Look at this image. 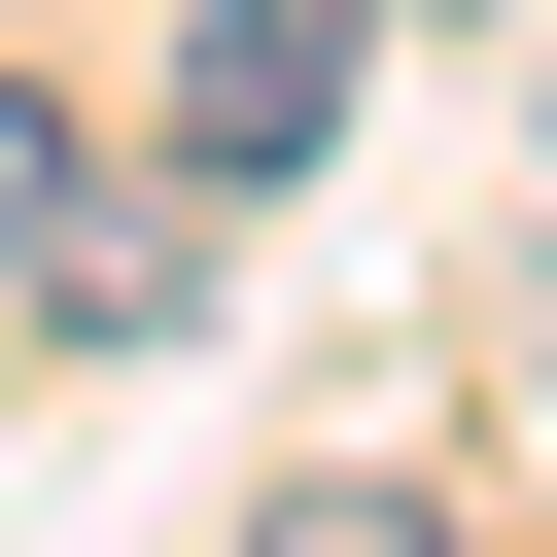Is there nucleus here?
<instances>
[{"mask_svg": "<svg viewBox=\"0 0 557 557\" xmlns=\"http://www.w3.org/2000/svg\"><path fill=\"white\" fill-rule=\"evenodd\" d=\"M348 70H383V0H209V35H174V174H313Z\"/></svg>", "mask_w": 557, "mask_h": 557, "instance_id": "nucleus-1", "label": "nucleus"}, {"mask_svg": "<svg viewBox=\"0 0 557 557\" xmlns=\"http://www.w3.org/2000/svg\"><path fill=\"white\" fill-rule=\"evenodd\" d=\"M244 557H453V522H418V487H278Z\"/></svg>", "mask_w": 557, "mask_h": 557, "instance_id": "nucleus-2", "label": "nucleus"}, {"mask_svg": "<svg viewBox=\"0 0 557 557\" xmlns=\"http://www.w3.org/2000/svg\"><path fill=\"white\" fill-rule=\"evenodd\" d=\"M35 244H70V104L0 70V278H35Z\"/></svg>", "mask_w": 557, "mask_h": 557, "instance_id": "nucleus-3", "label": "nucleus"}]
</instances>
